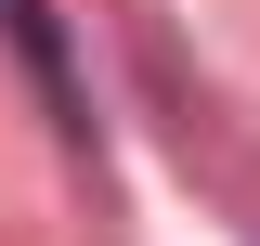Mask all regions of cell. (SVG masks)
Masks as SVG:
<instances>
[{"instance_id":"obj_1","label":"cell","mask_w":260,"mask_h":246,"mask_svg":"<svg viewBox=\"0 0 260 246\" xmlns=\"http://www.w3.org/2000/svg\"><path fill=\"white\" fill-rule=\"evenodd\" d=\"M0 26H13V52L39 65V91H52V117H65V130H91V117H78V78H65V39H52V0H0Z\"/></svg>"}]
</instances>
